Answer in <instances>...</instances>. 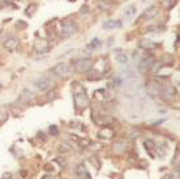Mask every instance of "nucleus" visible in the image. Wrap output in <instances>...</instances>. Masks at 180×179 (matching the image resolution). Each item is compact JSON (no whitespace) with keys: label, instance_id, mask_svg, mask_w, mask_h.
I'll return each instance as SVG.
<instances>
[{"label":"nucleus","instance_id":"1","mask_svg":"<svg viewBox=\"0 0 180 179\" xmlns=\"http://www.w3.org/2000/svg\"><path fill=\"white\" fill-rule=\"evenodd\" d=\"M73 102L77 110H85L90 105V99L87 97L86 91L78 82H74L73 85Z\"/></svg>","mask_w":180,"mask_h":179},{"label":"nucleus","instance_id":"2","mask_svg":"<svg viewBox=\"0 0 180 179\" xmlns=\"http://www.w3.org/2000/svg\"><path fill=\"white\" fill-rule=\"evenodd\" d=\"M93 68V59L90 58H80L72 62V69L76 73H87Z\"/></svg>","mask_w":180,"mask_h":179},{"label":"nucleus","instance_id":"3","mask_svg":"<svg viewBox=\"0 0 180 179\" xmlns=\"http://www.w3.org/2000/svg\"><path fill=\"white\" fill-rule=\"evenodd\" d=\"M145 90L146 94L151 98H157L162 95V90H163V85L157 80H148L145 82Z\"/></svg>","mask_w":180,"mask_h":179},{"label":"nucleus","instance_id":"4","mask_svg":"<svg viewBox=\"0 0 180 179\" xmlns=\"http://www.w3.org/2000/svg\"><path fill=\"white\" fill-rule=\"evenodd\" d=\"M51 72L54 73L55 76H58L60 78H63V80H67L72 76V67L67 63H58L55 65V67L51 68Z\"/></svg>","mask_w":180,"mask_h":179},{"label":"nucleus","instance_id":"5","mask_svg":"<svg viewBox=\"0 0 180 179\" xmlns=\"http://www.w3.org/2000/svg\"><path fill=\"white\" fill-rule=\"evenodd\" d=\"M77 30H78V26L73 20H65L61 22V28H60L59 34L61 38H69V37H72L73 34H76Z\"/></svg>","mask_w":180,"mask_h":179},{"label":"nucleus","instance_id":"6","mask_svg":"<svg viewBox=\"0 0 180 179\" xmlns=\"http://www.w3.org/2000/svg\"><path fill=\"white\" fill-rule=\"evenodd\" d=\"M54 84H55V81L52 80V78L47 77V76H41V77H38L33 81V85L41 91L50 90L51 88H54Z\"/></svg>","mask_w":180,"mask_h":179},{"label":"nucleus","instance_id":"7","mask_svg":"<svg viewBox=\"0 0 180 179\" xmlns=\"http://www.w3.org/2000/svg\"><path fill=\"white\" fill-rule=\"evenodd\" d=\"M153 64H154V56L150 54H145L138 63V71L141 73H146L153 67Z\"/></svg>","mask_w":180,"mask_h":179},{"label":"nucleus","instance_id":"8","mask_svg":"<svg viewBox=\"0 0 180 179\" xmlns=\"http://www.w3.org/2000/svg\"><path fill=\"white\" fill-rule=\"evenodd\" d=\"M19 45H20V39L17 37H13V36L8 37L5 41H4V47H5L8 51H15L17 47H19Z\"/></svg>","mask_w":180,"mask_h":179},{"label":"nucleus","instance_id":"9","mask_svg":"<svg viewBox=\"0 0 180 179\" xmlns=\"http://www.w3.org/2000/svg\"><path fill=\"white\" fill-rule=\"evenodd\" d=\"M34 49H36V51L39 52V54H46V52L50 51L51 46H50V43H48L47 41L41 39V41H37L36 43H34Z\"/></svg>","mask_w":180,"mask_h":179},{"label":"nucleus","instance_id":"10","mask_svg":"<svg viewBox=\"0 0 180 179\" xmlns=\"http://www.w3.org/2000/svg\"><path fill=\"white\" fill-rule=\"evenodd\" d=\"M76 175H77V178H80V179H91V177H90V173L87 171V169H86V166L85 165H78V166L76 167Z\"/></svg>","mask_w":180,"mask_h":179},{"label":"nucleus","instance_id":"11","mask_svg":"<svg viewBox=\"0 0 180 179\" xmlns=\"http://www.w3.org/2000/svg\"><path fill=\"white\" fill-rule=\"evenodd\" d=\"M102 28H103L104 30L119 29V28H121V22H120V21H117V20L110 19V20H106V21H104V22L102 24Z\"/></svg>","mask_w":180,"mask_h":179},{"label":"nucleus","instance_id":"12","mask_svg":"<svg viewBox=\"0 0 180 179\" xmlns=\"http://www.w3.org/2000/svg\"><path fill=\"white\" fill-rule=\"evenodd\" d=\"M157 15H158V8L155 5H150L149 8L145 9L144 15H142V19H145V20H151V19H154Z\"/></svg>","mask_w":180,"mask_h":179},{"label":"nucleus","instance_id":"13","mask_svg":"<svg viewBox=\"0 0 180 179\" xmlns=\"http://www.w3.org/2000/svg\"><path fill=\"white\" fill-rule=\"evenodd\" d=\"M112 149H114V152H115V153L123 154L124 152L128 150V144L124 143V141H117V143L114 144V148H112Z\"/></svg>","mask_w":180,"mask_h":179},{"label":"nucleus","instance_id":"14","mask_svg":"<svg viewBox=\"0 0 180 179\" xmlns=\"http://www.w3.org/2000/svg\"><path fill=\"white\" fill-rule=\"evenodd\" d=\"M136 12H137V9H136L134 4H129V5H127L124 8L123 15H124V17H127V19H132V17L136 15Z\"/></svg>","mask_w":180,"mask_h":179},{"label":"nucleus","instance_id":"15","mask_svg":"<svg viewBox=\"0 0 180 179\" xmlns=\"http://www.w3.org/2000/svg\"><path fill=\"white\" fill-rule=\"evenodd\" d=\"M104 73L102 72H99V71H95V69L91 68L89 72H87V80H90V81H97V80H100V78L103 77Z\"/></svg>","mask_w":180,"mask_h":179},{"label":"nucleus","instance_id":"16","mask_svg":"<svg viewBox=\"0 0 180 179\" xmlns=\"http://www.w3.org/2000/svg\"><path fill=\"white\" fill-rule=\"evenodd\" d=\"M98 136L102 137V139H111V137L114 136V129H112L111 127H107V126H104L103 129L99 131Z\"/></svg>","mask_w":180,"mask_h":179},{"label":"nucleus","instance_id":"17","mask_svg":"<svg viewBox=\"0 0 180 179\" xmlns=\"http://www.w3.org/2000/svg\"><path fill=\"white\" fill-rule=\"evenodd\" d=\"M33 98H34V93L29 89H24L22 93L20 94V99L21 101H24V102H30Z\"/></svg>","mask_w":180,"mask_h":179},{"label":"nucleus","instance_id":"18","mask_svg":"<svg viewBox=\"0 0 180 179\" xmlns=\"http://www.w3.org/2000/svg\"><path fill=\"white\" fill-rule=\"evenodd\" d=\"M102 46V41H100L99 38H93L90 41V43L86 46V49H90L91 51H94V50H97V49H99V47Z\"/></svg>","mask_w":180,"mask_h":179},{"label":"nucleus","instance_id":"19","mask_svg":"<svg viewBox=\"0 0 180 179\" xmlns=\"http://www.w3.org/2000/svg\"><path fill=\"white\" fill-rule=\"evenodd\" d=\"M162 63H163L165 65H168V67H171V65L175 63L174 55H171V54H168V52H166V54L162 56Z\"/></svg>","mask_w":180,"mask_h":179},{"label":"nucleus","instance_id":"20","mask_svg":"<svg viewBox=\"0 0 180 179\" xmlns=\"http://www.w3.org/2000/svg\"><path fill=\"white\" fill-rule=\"evenodd\" d=\"M98 8L102 12H108L111 9V3L108 0H98Z\"/></svg>","mask_w":180,"mask_h":179},{"label":"nucleus","instance_id":"21","mask_svg":"<svg viewBox=\"0 0 180 179\" xmlns=\"http://www.w3.org/2000/svg\"><path fill=\"white\" fill-rule=\"evenodd\" d=\"M140 46H141L142 49H145V50H153V49H155V47H158L159 45H158V43L151 42V41H148V39H145V41H142L141 43H140Z\"/></svg>","mask_w":180,"mask_h":179},{"label":"nucleus","instance_id":"22","mask_svg":"<svg viewBox=\"0 0 180 179\" xmlns=\"http://www.w3.org/2000/svg\"><path fill=\"white\" fill-rule=\"evenodd\" d=\"M128 60H129V56L125 54V52H119V54L116 55V62L119 63V64H127L128 63Z\"/></svg>","mask_w":180,"mask_h":179},{"label":"nucleus","instance_id":"23","mask_svg":"<svg viewBox=\"0 0 180 179\" xmlns=\"http://www.w3.org/2000/svg\"><path fill=\"white\" fill-rule=\"evenodd\" d=\"M166 28H165V26L163 25H151V26H148V28H146V30H148V32H157V33H159V32H163V30H165Z\"/></svg>","mask_w":180,"mask_h":179},{"label":"nucleus","instance_id":"24","mask_svg":"<svg viewBox=\"0 0 180 179\" xmlns=\"http://www.w3.org/2000/svg\"><path fill=\"white\" fill-rule=\"evenodd\" d=\"M171 68L170 67H167V68H161L159 71H158V73L157 75L158 76H161V77H168V76H171Z\"/></svg>","mask_w":180,"mask_h":179},{"label":"nucleus","instance_id":"25","mask_svg":"<svg viewBox=\"0 0 180 179\" xmlns=\"http://www.w3.org/2000/svg\"><path fill=\"white\" fill-rule=\"evenodd\" d=\"M58 150L59 153H67V152H71V146L67 143H60L58 146Z\"/></svg>","mask_w":180,"mask_h":179},{"label":"nucleus","instance_id":"26","mask_svg":"<svg viewBox=\"0 0 180 179\" xmlns=\"http://www.w3.org/2000/svg\"><path fill=\"white\" fill-rule=\"evenodd\" d=\"M144 146H145V149H146L149 153L151 154V149H153V148H155V144H154V141H153V140H145L144 141Z\"/></svg>","mask_w":180,"mask_h":179},{"label":"nucleus","instance_id":"27","mask_svg":"<svg viewBox=\"0 0 180 179\" xmlns=\"http://www.w3.org/2000/svg\"><path fill=\"white\" fill-rule=\"evenodd\" d=\"M90 144H91L90 139L84 137V139H81V140H78V145H80V148H89Z\"/></svg>","mask_w":180,"mask_h":179},{"label":"nucleus","instance_id":"28","mask_svg":"<svg viewBox=\"0 0 180 179\" xmlns=\"http://www.w3.org/2000/svg\"><path fill=\"white\" fill-rule=\"evenodd\" d=\"M26 26H28V24H26V22H24L22 20H19V21H17V22H16V28H17V29H20V30H24V29H26Z\"/></svg>","mask_w":180,"mask_h":179},{"label":"nucleus","instance_id":"29","mask_svg":"<svg viewBox=\"0 0 180 179\" xmlns=\"http://www.w3.org/2000/svg\"><path fill=\"white\" fill-rule=\"evenodd\" d=\"M50 133H51V136H56V135L59 133V129H58V127L56 126H50Z\"/></svg>","mask_w":180,"mask_h":179},{"label":"nucleus","instance_id":"30","mask_svg":"<svg viewBox=\"0 0 180 179\" xmlns=\"http://www.w3.org/2000/svg\"><path fill=\"white\" fill-rule=\"evenodd\" d=\"M112 81H114V84H115L116 86H120L123 84V78L120 76H115V77L112 78Z\"/></svg>","mask_w":180,"mask_h":179},{"label":"nucleus","instance_id":"31","mask_svg":"<svg viewBox=\"0 0 180 179\" xmlns=\"http://www.w3.org/2000/svg\"><path fill=\"white\" fill-rule=\"evenodd\" d=\"M56 162H58L59 165H61V167L67 166V161H65L64 158H56Z\"/></svg>","mask_w":180,"mask_h":179},{"label":"nucleus","instance_id":"32","mask_svg":"<svg viewBox=\"0 0 180 179\" xmlns=\"http://www.w3.org/2000/svg\"><path fill=\"white\" fill-rule=\"evenodd\" d=\"M80 13H81V15H87V13H89V7H87V5H84V7H81V9H80Z\"/></svg>","mask_w":180,"mask_h":179},{"label":"nucleus","instance_id":"33","mask_svg":"<svg viewBox=\"0 0 180 179\" xmlns=\"http://www.w3.org/2000/svg\"><path fill=\"white\" fill-rule=\"evenodd\" d=\"M2 179H13V174L12 173H4Z\"/></svg>","mask_w":180,"mask_h":179},{"label":"nucleus","instance_id":"34","mask_svg":"<svg viewBox=\"0 0 180 179\" xmlns=\"http://www.w3.org/2000/svg\"><path fill=\"white\" fill-rule=\"evenodd\" d=\"M41 179H55L54 175H51V174H46V175H43Z\"/></svg>","mask_w":180,"mask_h":179},{"label":"nucleus","instance_id":"35","mask_svg":"<svg viewBox=\"0 0 180 179\" xmlns=\"http://www.w3.org/2000/svg\"><path fill=\"white\" fill-rule=\"evenodd\" d=\"M163 119H162V120H158V122H155V123H153V126H158V124H162V123H163Z\"/></svg>","mask_w":180,"mask_h":179}]
</instances>
